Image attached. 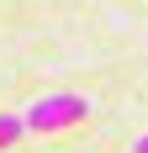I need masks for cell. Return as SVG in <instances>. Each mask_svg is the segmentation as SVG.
<instances>
[{"instance_id": "6da1fadb", "label": "cell", "mask_w": 148, "mask_h": 153, "mask_svg": "<svg viewBox=\"0 0 148 153\" xmlns=\"http://www.w3.org/2000/svg\"><path fill=\"white\" fill-rule=\"evenodd\" d=\"M90 116V100L85 95H69V90H53V95H37L27 106V132H43V137H53V132H69V127H79Z\"/></svg>"}, {"instance_id": "7a4b0ae2", "label": "cell", "mask_w": 148, "mask_h": 153, "mask_svg": "<svg viewBox=\"0 0 148 153\" xmlns=\"http://www.w3.org/2000/svg\"><path fill=\"white\" fill-rule=\"evenodd\" d=\"M21 132H27V122H21V116H0V148H11Z\"/></svg>"}, {"instance_id": "3957f363", "label": "cell", "mask_w": 148, "mask_h": 153, "mask_svg": "<svg viewBox=\"0 0 148 153\" xmlns=\"http://www.w3.org/2000/svg\"><path fill=\"white\" fill-rule=\"evenodd\" d=\"M138 153H148V137H138Z\"/></svg>"}]
</instances>
